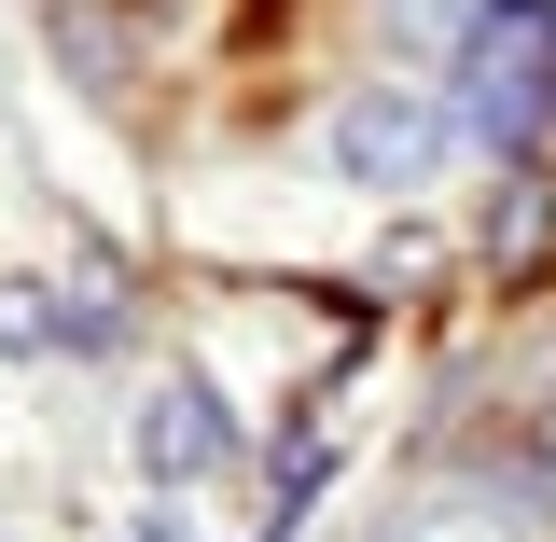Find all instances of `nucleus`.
<instances>
[{
    "label": "nucleus",
    "instance_id": "nucleus-6",
    "mask_svg": "<svg viewBox=\"0 0 556 542\" xmlns=\"http://www.w3.org/2000/svg\"><path fill=\"white\" fill-rule=\"evenodd\" d=\"M543 474H556V404H543Z\"/></svg>",
    "mask_w": 556,
    "mask_h": 542
},
{
    "label": "nucleus",
    "instance_id": "nucleus-5",
    "mask_svg": "<svg viewBox=\"0 0 556 542\" xmlns=\"http://www.w3.org/2000/svg\"><path fill=\"white\" fill-rule=\"evenodd\" d=\"M42 335H56V306H42L28 278H0V348H42Z\"/></svg>",
    "mask_w": 556,
    "mask_h": 542
},
{
    "label": "nucleus",
    "instance_id": "nucleus-7",
    "mask_svg": "<svg viewBox=\"0 0 556 542\" xmlns=\"http://www.w3.org/2000/svg\"><path fill=\"white\" fill-rule=\"evenodd\" d=\"M126 542H167V515H153V529H126Z\"/></svg>",
    "mask_w": 556,
    "mask_h": 542
},
{
    "label": "nucleus",
    "instance_id": "nucleus-3",
    "mask_svg": "<svg viewBox=\"0 0 556 542\" xmlns=\"http://www.w3.org/2000/svg\"><path fill=\"white\" fill-rule=\"evenodd\" d=\"M126 445H139V474H153V487L223 474V404H208V376H153L139 417H126Z\"/></svg>",
    "mask_w": 556,
    "mask_h": 542
},
{
    "label": "nucleus",
    "instance_id": "nucleus-4",
    "mask_svg": "<svg viewBox=\"0 0 556 542\" xmlns=\"http://www.w3.org/2000/svg\"><path fill=\"white\" fill-rule=\"evenodd\" d=\"M376 542H515V529H501L486 501H431V515H390Z\"/></svg>",
    "mask_w": 556,
    "mask_h": 542
},
{
    "label": "nucleus",
    "instance_id": "nucleus-1",
    "mask_svg": "<svg viewBox=\"0 0 556 542\" xmlns=\"http://www.w3.org/2000/svg\"><path fill=\"white\" fill-rule=\"evenodd\" d=\"M459 98H417V84H362V98H334V126H320V153H334V181H362V196H417V181H445V153H459Z\"/></svg>",
    "mask_w": 556,
    "mask_h": 542
},
{
    "label": "nucleus",
    "instance_id": "nucleus-2",
    "mask_svg": "<svg viewBox=\"0 0 556 542\" xmlns=\"http://www.w3.org/2000/svg\"><path fill=\"white\" fill-rule=\"evenodd\" d=\"M543 112H556V0H486L459 28V126L529 139Z\"/></svg>",
    "mask_w": 556,
    "mask_h": 542
}]
</instances>
